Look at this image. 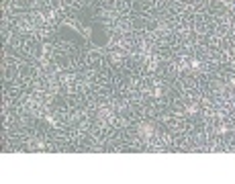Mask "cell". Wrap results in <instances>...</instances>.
Segmentation results:
<instances>
[{
    "mask_svg": "<svg viewBox=\"0 0 235 184\" xmlns=\"http://www.w3.org/2000/svg\"><path fill=\"white\" fill-rule=\"evenodd\" d=\"M90 37H92V41H94L98 47H104L106 43H108V35L104 33L102 29H94V33H92Z\"/></svg>",
    "mask_w": 235,
    "mask_h": 184,
    "instance_id": "1",
    "label": "cell"
},
{
    "mask_svg": "<svg viewBox=\"0 0 235 184\" xmlns=\"http://www.w3.org/2000/svg\"><path fill=\"white\" fill-rule=\"evenodd\" d=\"M137 133H139L141 137H151V135H153V125H149V123H143V125H139Z\"/></svg>",
    "mask_w": 235,
    "mask_h": 184,
    "instance_id": "2",
    "label": "cell"
}]
</instances>
